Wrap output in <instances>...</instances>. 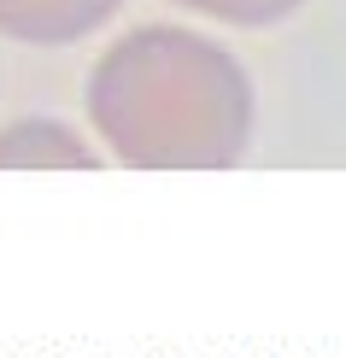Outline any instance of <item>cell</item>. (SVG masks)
<instances>
[{
  "label": "cell",
  "mask_w": 346,
  "mask_h": 358,
  "mask_svg": "<svg viewBox=\"0 0 346 358\" xmlns=\"http://www.w3.org/2000/svg\"><path fill=\"white\" fill-rule=\"evenodd\" d=\"M100 147L129 171H229L252 147L247 65L188 24H135L82 88Z\"/></svg>",
  "instance_id": "obj_1"
},
{
  "label": "cell",
  "mask_w": 346,
  "mask_h": 358,
  "mask_svg": "<svg viewBox=\"0 0 346 358\" xmlns=\"http://www.w3.org/2000/svg\"><path fill=\"white\" fill-rule=\"evenodd\" d=\"M124 0H0V36L24 48H71L117 18Z\"/></svg>",
  "instance_id": "obj_2"
},
{
  "label": "cell",
  "mask_w": 346,
  "mask_h": 358,
  "mask_svg": "<svg viewBox=\"0 0 346 358\" xmlns=\"http://www.w3.org/2000/svg\"><path fill=\"white\" fill-rule=\"evenodd\" d=\"M0 165L6 171H88L100 165V153L59 117H18V124H0Z\"/></svg>",
  "instance_id": "obj_3"
},
{
  "label": "cell",
  "mask_w": 346,
  "mask_h": 358,
  "mask_svg": "<svg viewBox=\"0 0 346 358\" xmlns=\"http://www.w3.org/2000/svg\"><path fill=\"white\" fill-rule=\"evenodd\" d=\"M171 6L194 12V18H212V24H240V29H264L294 18L305 0H171Z\"/></svg>",
  "instance_id": "obj_4"
}]
</instances>
